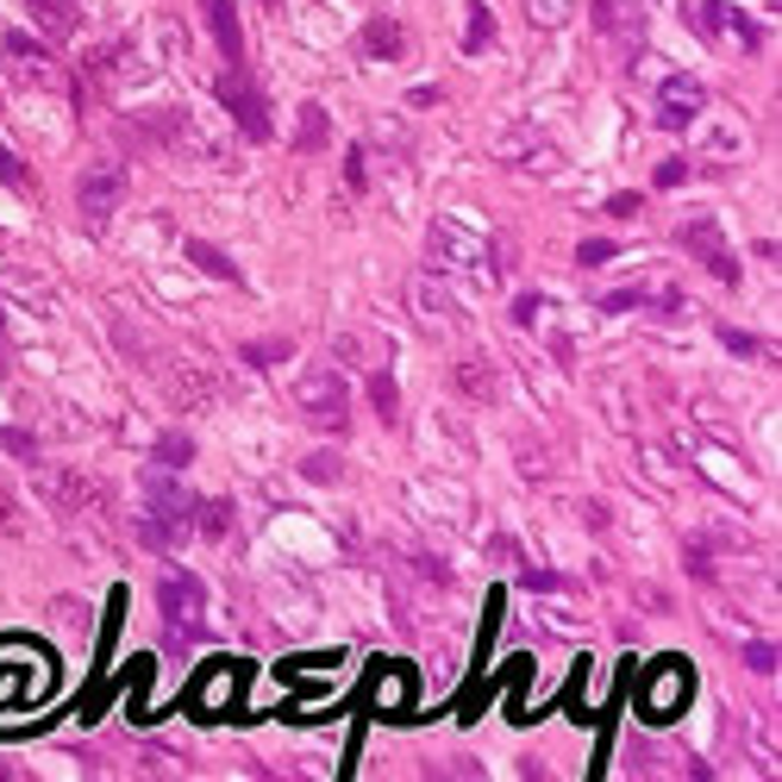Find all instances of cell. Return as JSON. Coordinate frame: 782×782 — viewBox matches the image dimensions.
<instances>
[{
  "label": "cell",
  "mask_w": 782,
  "mask_h": 782,
  "mask_svg": "<svg viewBox=\"0 0 782 782\" xmlns=\"http://www.w3.org/2000/svg\"><path fill=\"white\" fill-rule=\"evenodd\" d=\"M408 695H413V683L401 676V670H389V676L376 683V702H382V714H401V707H408Z\"/></svg>",
  "instance_id": "27"
},
{
  "label": "cell",
  "mask_w": 782,
  "mask_h": 782,
  "mask_svg": "<svg viewBox=\"0 0 782 782\" xmlns=\"http://www.w3.org/2000/svg\"><path fill=\"white\" fill-rule=\"evenodd\" d=\"M44 495H51V508L69 520V513H107L113 508V495L100 489L95 476H82V469H39Z\"/></svg>",
  "instance_id": "6"
},
{
  "label": "cell",
  "mask_w": 782,
  "mask_h": 782,
  "mask_svg": "<svg viewBox=\"0 0 782 782\" xmlns=\"http://www.w3.org/2000/svg\"><path fill=\"white\" fill-rule=\"evenodd\" d=\"M0 182H13V188H32V170H25L20 156L7 151V144H0Z\"/></svg>",
  "instance_id": "30"
},
{
  "label": "cell",
  "mask_w": 782,
  "mask_h": 782,
  "mask_svg": "<svg viewBox=\"0 0 782 782\" xmlns=\"http://www.w3.org/2000/svg\"><path fill=\"white\" fill-rule=\"evenodd\" d=\"M569 7H576V0H532V20L557 25V20H569Z\"/></svg>",
  "instance_id": "32"
},
{
  "label": "cell",
  "mask_w": 782,
  "mask_h": 782,
  "mask_svg": "<svg viewBox=\"0 0 782 782\" xmlns=\"http://www.w3.org/2000/svg\"><path fill=\"white\" fill-rule=\"evenodd\" d=\"M301 476H307V482H338L345 469H338V457H326V450H313L307 464H301Z\"/></svg>",
  "instance_id": "29"
},
{
  "label": "cell",
  "mask_w": 782,
  "mask_h": 782,
  "mask_svg": "<svg viewBox=\"0 0 782 782\" xmlns=\"http://www.w3.org/2000/svg\"><path fill=\"white\" fill-rule=\"evenodd\" d=\"M200 13H207V32H214L219 57H226V63H245V32H238L232 0H200Z\"/></svg>",
  "instance_id": "13"
},
{
  "label": "cell",
  "mask_w": 782,
  "mask_h": 782,
  "mask_svg": "<svg viewBox=\"0 0 782 782\" xmlns=\"http://www.w3.org/2000/svg\"><path fill=\"white\" fill-rule=\"evenodd\" d=\"M301 408H307L313 426H326V432H345V426H351V413H345V382H338V370H313L307 382H301Z\"/></svg>",
  "instance_id": "10"
},
{
  "label": "cell",
  "mask_w": 782,
  "mask_h": 782,
  "mask_svg": "<svg viewBox=\"0 0 782 782\" xmlns=\"http://www.w3.org/2000/svg\"><path fill=\"white\" fill-rule=\"evenodd\" d=\"M363 51H370L376 63H394L401 51H408V32H401V25L389 20V13H376V20L363 25Z\"/></svg>",
  "instance_id": "18"
},
{
  "label": "cell",
  "mask_w": 782,
  "mask_h": 782,
  "mask_svg": "<svg viewBox=\"0 0 782 782\" xmlns=\"http://www.w3.org/2000/svg\"><path fill=\"white\" fill-rule=\"evenodd\" d=\"M676 182H688V156H670V163H658V188H676Z\"/></svg>",
  "instance_id": "34"
},
{
  "label": "cell",
  "mask_w": 782,
  "mask_h": 782,
  "mask_svg": "<svg viewBox=\"0 0 782 782\" xmlns=\"http://www.w3.org/2000/svg\"><path fill=\"white\" fill-rule=\"evenodd\" d=\"M119 195H126V170H119V163H95V170H82L76 207H82L88 226H100L107 214H119Z\"/></svg>",
  "instance_id": "9"
},
{
  "label": "cell",
  "mask_w": 782,
  "mask_h": 782,
  "mask_svg": "<svg viewBox=\"0 0 782 782\" xmlns=\"http://www.w3.org/2000/svg\"><path fill=\"white\" fill-rule=\"evenodd\" d=\"M370 401H376V420H382V426H401V394H394L389 370H370Z\"/></svg>",
  "instance_id": "23"
},
{
  "label": "cell",
  "mask_w": 782,
  "mask_h": 782,
  "mask_svg": "<svg viewBox=\"0 0 782 782\" xmlns=\"http://www.w3.org/2000/svg\"><path fill=\"white\" fill-rule=\"evenodd\" d=\"M688 695H695L688 664H683V658H664V664H651L645 688H639V714H645L651 726H670L688 707Z\"/></svg>",
  "instance_id": "4"
},
{
  "label": "cell",
  "mask_w": 782,
  "mask_h": 782,
  "mask_svg": "<svg viewBox=\"0 0 782 782\" xmlns=\"http://www.w3.org/2000/svg\"><path fill=\"white\" fill-rule=\"evenodd\" d=\"M707 107V95H702V82L695 76H670L664 82V113H658V126L664 132H683V126H695V113Z\"/></svg>",
  "instance_id": "12"
},
{
  "label": "cell",
  "mask_w": 782,
  "mask_h": 782,
  "mask_svg": "<svg viewBox=\"0 0 782 782\" xmlns=\"http://www.w3.org/2000/svg\"><path fill=\"white\" fill-rule=\"evenodd\" d=\"M188 263H195L200 275H219V282H238V263L226 251H214L207 238H188Z\"/></svg>",
  "instance_id": "22"
},
{
  "label": "cell",
  "mask_w": 782,
  "mask_h": 782,
  "mask_svg": "<svg viewBox=\"0 0 782 782\" xmlns=\"http://www.w3.org/2000/svg\"><path fill=\"white\" fill-rule=\"evenodd\" d=\"M20 7L44 25V32H57V39L82 25V7H76V0H20Z\"/></svg>",
  "instance_id": "19"
},
{
  "label": "cell",
  "mask_w": 782,
  "mask_h": 782,
  "mask_svg": "<svg viewBox=\"0 0 782 782\" xmlns=\"http://www.w3.org/2000/svg\"><path fill=\"white\" fill-rule=\"evenodd\" d=\"M156 607H163V626L176 632V645H195L200 620H207V588H200L188 569H170V576L156 583Z\"/></svg>",
  "instance_id": "3"
},
{
  "label": "cell",
  "mask_w": 782,
  "mask_h": 782,
  "mask_svg": "<svg viewBox=\"0 0 782 782\" xmlns=\"http://www.w3.org/2000/svg\"><path fill=\"white\" fill-rule=\"evenodd\" d=\"M702 32L714 44H739V51H758V44H763L758 25L745 20L739 7H726V0H707V7H702Z\"/></svg>",
  "instance_id": "11"
},
{
  "label": "cell",
  "mask_w": 782,
  "mask_h": 782,
  "mask_svg": "<svg viewBox=\"0 0 782 782\" xmlns=\"http://www.w3.org/2000/svg\"><path fill=\"white\" fill-rule=\"evenodd\" d=\"M326 138H333V113H326L319 100H307V107H301V126H294V151L307 156V151H319Z\"/></svg>",
  "instance_id": "20"
},
{
  "label": "cell",
  "mask_w": 782,
  "mask_h": 782,
  "mask_svg": "<svg viewBox=\"0 0 782 782\" xmlns=\"http://www.w3.org/2000/svg\"><path fill=\"white\" fill-rule=\"evenodd\" d=\"M195 526L207 532V539H226V532H232V501H226V495H214V501H195Z\"/></svg>",
  "instance_id": "24"
},
{
  "label": "cell",
  "mask_w": 782,
  "mask_h": 782,
  "mask_svg": "<svg viewBox=\"0 0 782 782\" xmlns=\"http://www.w3.org/2000/svg\"><path fill=\"white\" fill-rule=\"evenodd\" d=\"M513 319H520V326H532V319H539V294H526V301L513 307Z\"/></svg>",
  "instance_id": "40"
},
{
  "label": "cell",
  "mask_w": 782,
  "mask_h": 782,
  "mask_svg": "<svg viewBox=\"0 0 782 782\" xmlns=\"http://www.w3.org/2000/svg\"><path fill=\"white\" fill-rule=\"evenodd\" d=\"M188 457H195V438H188V432H163V438H156V469H182Z\"/></svg>",
  "instance_id": "25"
},
{
  "label": "cell",
  "mask_w": 782,
  "mask_h": 782,
  "mask_svg": "<svg viewBox=\"0 0 782 782\" xmlns=\"http://www.w3.org/2000/svg\"><path fill=\"white\" fill-rule=\"evenodd\" d=\"M0 445L20 450V457H39V445H32V432H0Z\"/></svg>",
  "instance_id": "38"
},
{
  "label": "cell",
  "mask_w": 782,
  "mask_h": 782,
  "mask_svg": "<svg viewBox=\"0 0 782 782\" xmlns=\"http://www.w3.org/2000/svg\"><path fill=\"white\" fill-rule=\"evenodd\" d=\"M450 382H457V394H469V401H482V408H489L495 394H501V376H495V363H489L482 351H476V357H464V363L450 370Z\"/></svg>",
  "instance_id": "14"
},
{
  "label": "cell",
  "mask_w": 782,
  "mask_h": 782,
  "mask_svg": "<svg viewBox=\"0 0 782 782\" xmlns=\"http://www.w3.org/2000/svg\"><path fill=\"white\" fill-rule=\"evenodd\" d=\"M745 664L758 670V676H776V645H751L745 651Z\"/></svg>",
  "instance_id": "35"
},
{
  "label": "cell",
  "mask_w": 782,
  "mask_h": 782,
  "mask_svg": "<svg viewBox=\"0 0 782 782\" xmlns=\"http://www.w3.org/2000/svg\"><path fill=\"white\" fill-rule=\"evenodd\" d=\"M495 44V13L489 7H469V25H464V51H489Z\"/></svg>",
  "instance_id": "26"
},
{
  "label": "cell",
  "mask_w": 782,
  "mask_h": 782,
  "mask_svg": "<svg viewBox=\"0 0 782 782\" xmlns=\"http://www.w3.org/2000/svg\"><path fill=\"white\" fill-rule=\"evenodd\" d=\"M176 138H182V107L151 113V119H132V144H176Z\"/></svg>",
  "instance_id": "21"
},
{
  "label": "cell",
  "mask_w": 782,
  "mask_h": 782,
  "mask_svg": "<svg viewBox=\"0 0 782 782\" xmlns=\"http://www.w3.org/2000/svg\"><path fill=\"white\" fill-rule=\"evenodd\" d=\"M238 688H245V664H219L214 676L195 688V707H200V714H219V707L238 702Z\"/></svg>",
  "instance_id": "15"
},
{
  "label": "cell",
  "mask_w": 782,
  "mask_h": 782,
  "mask_svg": "<svg viewBox=\"0 0 782 782\" xmlns=\"http://www.w3.org/2000/svg\"><path fill=\"white\" fill-rule=\"evenodd\" d=\"M214 95H219V107H232L238 113V126H245V138H270V107H263V95L251 88V76L245 69H226V76L214 82Z\"/></svg>",
  "instance_id": "8"
},
{
  "label": "cell",
  "mask_w": 782,
  "mask_h": 782,
  "mask_svg": "<svg viewBox=\"0 0 782 782\" xmlns=\"http://www.w3.org/2000/svg\"><path fill=\"white\" fill-rule=\"evenodd\" d=\"M676 245L702 257V270H707V275H720L726 289L739 282V257L726 251V238H720V226H714V214H695V219H683V226H676Z\"/></svg>",
  "instance_id": "7"
},
{
  "label": "cell",
  "mask_w": 782,
  "mask_h": 782,
  "mask_svg": "<svg viewBox=\"0 0 782 782\" xmlns=\"http://www.w3.org/2000/svg\"><path fill=\"white\" fill-rule=\"evenodd\" d=\"M170 382H176V401H182V408H207V401L219 394V382L200 370V363H170Z\"/></svg>",
  "instance_id": "17"
},
{
  "label": "cell",
  "mask_w": 782,
  "mask_h": 782,
  "mask_svg": "<svg viewBox=\"0 0 782 782\" xmlns=\"http://www.w3.org/2000/svg\"><path fill=\"white\" fill-rule=\"evenodd\" d=\"M294 345L289 338H257V345H245V363H257V370H270V363H282Z\"/></svg>",
  "instance_id": "28"
},
{
  "label": "cell",
  "mask_w": 782,
  "mask_h": 782,
  "mask_svg": "<svg viewBox=\"0 0 782 782\" xmlns=\"http://www.w3.org/2000/svg\"><path fill=\"white\" fill-rule=\"evenodd\" d=\"M576 263H583V270H601V263H613V245H607V238H588L583 251H576Z\"/></svg>",
  "instance_id": "31"
},
{
  "label": "cell",
  "mask_w": 782,
  "mask_h": 782,
  "mask_svg": "<svg viewBox=\"0 0 782 782\" xmlns=\"http://www.w3.org/2000/svg\"><path fill=\"white\" fill-rule=\"evenodd\" d=\"M426 251H432V270H489L495 263V245L489 232H476L464 214H445V219H432V232H426Z\"/></svg>",
  "instance_id": "2"
},
{
  "label": "cell",
  "mask_w": 782,
  "mask_h": 782,
  "mask_svg": "<svg viewBox=\"0 0 782 782\" xmlns=\"http://www.w3.org/2000/svg\"><path fill=\"white\" fill-rule=\"evenodd\" d=\"M0 532H20V501H13L7 482H0Z\"/></svg>",
  "instance_id": "36"
},
{
  "label": "cell",
  "mask_w": 782,
  "mask_h": 782,
  "mask_svg": "<svg viewBox=\"0 0 782 782\" xmlns=\"http://www.w3.org/2000/svg\"><path fill=\"white\" fill-rule=\"evenodd\" d=\"M363 163H370V156H363V151H351V156H345V182H351L357 195L370 188V176H363Z\"/></svg>",
  "instance_id": "37"
},
{
  "label": "cell",
  "mask_w": 782,
  "mask_h": 782,
  "mask_svg": "<svg viewBox=\"0 0 782 782\" xmlns=\"http://www.w3.org/2000/svg\"><path fill=\"white\" fill-rule=\"evenodd\" d=\"M607 214H613V219H632V214H639V195H613V200H607Z\"/></svg>",
  "instance_id": "39"
},
{
  "label": "cell",
  "mask_w": 782,
  "mask_h": 782,
  "mask_svg": "<svg viewBox=\"0 0 782 782\" xmlns=\"http://www.w3.org/2000/svg\"><path fill=\"white\" fill-rule=\"evenodd\" d=\"M44 695H51V664H44L39 651L0 658V714H25V707H39Z\"/></svg>",
  "instance_id": "5"
},
{
  "label": "cell",
  "mask_w": 782,
  "mask_h": 782,
  "mask_svg": "<svg viewBox=\"0 0 782 782\" xmlns=\"http://www.w3.org/2000/svg\"><path fill=\"white\" fill-rule=\"evenodd\" d=\"M408 301H413L420 313H432L438 326H445V319H457V301L445 294V282H438L432 270H426V275H413V282H408Z\"/></svg>",
  "instance_id": "16"
},
{
  "label": "cell",
  "mask_w": 782,
  "mask_h": 782,
  "mask_svg": "<svg viewBox=\"0 0 782 782\" xmlns=\"http://www.w3.org/2000/svg\"><path fill=\"white\" fill-rule=\"evenodd\" d=\"M188 513H195V501L156 469V476H144V513H132V526H138V539L151 551H170V545H182L188 539Z\"/></svg>",
  "instance_id": "1"
},
{
  "label": "cell",
  "mask_w": 782,
  "mask_h": 782,
  "mask_svg": "<svg viewBox=\"0 0 782 782\" xmlns=\"http://www.w3.org/2000/svg\"><path fill=\"white\" fill-rule=\"evenodd\" d=\"M720 345H726V351H739V357H758V351H763L751 333H732V326H720Z\"/></svg>",
  "instance_id": "33"
}]
</instances>
